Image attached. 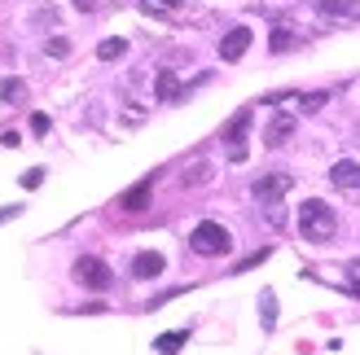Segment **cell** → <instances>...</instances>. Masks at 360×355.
<instances>
[{"instance_id":"obj_1","label":"cell","mask_w":360,"mask_h":355,"mask_svg":"<svg viewBox=\"0 0 360 355\" xmlns=\"http://www.w3.org/2000/svg\"><path fill=\"white\" fill-rule=\"evenodd\" d=\"M299 233L308 237V241H330L338 233V215L330 210V202H321V198H308L299 206Z\"/></svg>"},{"instance_id":"obj_2","label":"cell","mask_w":360,"mask_h":355,"mask_svg":"<svg viewBox=\"0 0 360 355\" xmlns=\"http://www.w3.org/2000/svg\"><path fill=\"white\" fill-rule=\"evenodd\" d=\"M189 246H193V255H207V259H215V255H224L229 246H233V237H229V228L224 224H215V220H202L189 233Z\"/></svg>"},{"instance_id":"obj_3","label":"cell","mask_w":360,"mask_h":355,"mask_svg":"<svg viewBox=\"0 0 360 355\" xmlns=\"http://www.w3.org/2000/svg\"><path fill=\"white\" fill-rule=\"evenodd\" d=\"M75 281L84 290H93V294H105L115 286V276H110V268H105L101 259H93V255H84V259H75Z\"/></svg>"},{"instance_id":"obj_4","label":"cell","mask_w":360,"mask_h":355,"mask_svg":"<svg viewBox=\"0 0 360 355\" xmlns=\"http://www.w3.org/2000/svg\"><path fill=\"white\" fill-rule=\"evenodd\" d=\"M290 136H295V119L290 114H273V119H268V128H264V145L268 149H281Z\"/></svg>"},{"instance_id":"obj_5","label":"cell","mask_w":360,"mask_h":355,"mask_svg":"<svg viewBox=\"0 0 360 355\" xmlns=\"http://www.w3.org/2000/svg\"><path fill=\"white\" fill-rule=\"evenodd\" d=\"M285 189H290V175H285V171H273V175H259V180H255V198H259V202H277Z\"/></svg>"},{"instance_id":"obj_6","label":"cell","mask_w":360,"mask_h":355,"mask_svg":"<svg viewBox=\"0 0 360 355\" xmlns=\"http://www.w3.org/2000/svg\"><path fill=\"white\" fill-rule=\"evenodd\" d=\"M163 268H167V263H163V255H158V250H141V255L132 259V276H136V281L163 276Z\"/></svg>"},{"instance_id":"obj_7","label":"cell","mask_w":360,"mask_h":355,"mask_svg":"<svg viewBox=\"0 0 360 355\" xmlns=\"http://www.w3.org/2000/svg\"><path fill=\"white\" fill-rule=\"evenodd\" d=\"M246 48H250V27H233L224 40H220V58L224 62H238Z\"/></svg>"},{"instance_id":"obj_8","label":"cell","mask_w":360,"mask_h":355,"mask_svg":"<svg viewBox=\"0 0 360 355\" xmlns=\"http://www.w3.org/2000/svg\"><path fill=\"white\" fill-rule=\"evenodd\" d=\"M321 13L338 22H360V0H321Z\"/></svg>"},{"instance_id":"obj_9","label":"cell","mask_w":360,"mask_h":355,"mask_svg":"<svg viewBox=\"0 0 360 355\" xmlns=\"http://www.w3.org/2000/svg\"><path fill=\"white\" fill-rule=\"evenodd\" d=\"M330 180L338 189H360V163H347V158H343V163H334L330 167Z\"/></svg>"},{"instance_id":"obj_10","label":"cell","mask_w":360,"mask_h":355,"mask_svg":"<svg viewBox=\"0 0 360 355\" xmlns=\"http://www.w3.org/2000/svg\"><path fill=\"white\" fill-rule=\"evenodd\" d=\"M119 206H123V210H132V215H136V210H146V206H150V180H141L136 189H128Z\"/></svg>"},{"instance_id":"obj_11","label":"cell","mask_w":360,"mask_h":355,"mask_svg":"<svg viewBox=\"0 0 360 355\" xmlns=\"http://www.w3.org/2000/svg\"><path fill=\"white\" fill-rule=\"evenodd\" d=\"M185 342H189V329H172V333H163V338L154 342V351H158V355H176Z\"/></svg>"},{"instance_id":"obj_12","label":"cell","mask_w":360,"mask_h":355,"mask_svg":"<svg viewBox=\"0 0 360 355\" xmlns=\"http://www.w3.org/2000/svg\"><path fill=\"white\" fill-rule=\"evenodd\" d=\"M154 93H158V101H176V97H180V83H176L172 70H163V75L154 79Z\"/></svg>"},{"instance_id":"obj_13","label":"cell","mask_w":360,"mask_h":355,"mask_svg":"<svg viewBox=\"0 0 360 355\" xmlns=\"http://www.w3.org/2000/svg\"><path fill=\"white\" fill-rule=\"evenodd\" d=\"M0 101H9V105H13V101H27V83L13 79V75L0 79Z\"/></svg>"},{"instance_id":"obj_14","label":"cell","mask_w":360,"mask_h":355,"mask_svg":"<svg viewBox=\"0 0 360 355\" xmlns=\"http://www.w3.org/2000/svg\"><path fill=\"white\" fill-rule=\"evenodd\" d=\"M123 53H128V40H101L97 44V58L101 62H115V58H123Z\"/></svg>"},{"instance_id":"obj_15","label":"cell","mask_w":360,"mask_h":355,"mask_svg":"<svg viewBox=\"0 0 360 355\" xmlns=\"http://www.w3.org/2000/svg\"><path fill=\"white\" fill-rule=\"evenodd\" d=\"M268 48H273V53L295 48V31H290V27H277V31H273V40H268Z\"/></svg>"},{"instance_id":"obj_16","label":"cell","mask_w":360,"mask_h":355,"mask_svg":"<svg viewBox=\"0 0 360 355\" xmlns=\"http://www.w3.org/2000/svg\"><path fill=\"white\" fill-rule=\"evenodd\" d=\"M259 303H264V329L273 333V329H277V298L264 290V298H259Z\"/></svg>"},{"instance_id":"obj_17","label":"cell","mask_w":360,"mask_h":355,"mask_svg":"<svg viewBox=\"0 0 360 355\" xmlns=\"http://www.w3.org/2000/svg\"><path fill=\"white\" fill-rule=\"evenodd\" d=\"M180 180H185V185H207V180H211V167H207V163H193L185 175H180Z\"/></svg>"},{"instance_id":"obj_18","label":"cell","mask_w":360,"mask_h":355,"mask_svg":"<svg viewBox=\"0 0 360 355\" xmlns=\"http://www.w3.org/2000/svg\"><path fill=\"white\" fill-rule=\"evenodd\" d=\"M44 53H49V58H66V53H70V40H62V35H58V40L44 44Z\"/></svg>"},{"instance_id":"obj_19","label":"cell","mask_w":360,"mask_h":355,"mask_svg":"<svg viewBox=\"0 0 360 355\" xmlns=\"http://www.w3.org/2000/svg\"><path fill=\"white\" fill-rule=\"evenodd\" d=\"M326 101H330L326 93H308V97H303V110H308V114H316V110H321Z\"/></svg>"},{"instance_id":"obj_20","label":"cell","mask_w":360,"mask_h":355,"mask_svg":"<svg viewBox=\"0 0 360 355\" xmlns=\"http://www.w3.org/2000/svg\"><path fill=\"white\" fill-rule=\"evenodd\" d=\"M40 185H44V167H31L22 175V189H40Z\"/></svg>"},{"instance_id":"obj_21","label":"cell","mask_w":360,"mask_h":355,"mask_svg":"<svg viewBox=\"0 0 360 355\" xmlns=\"http://www.w3.org/2000/svg\"><path fill=\"white\" fill-rule=\"evenodd\" d=\"M31 132L44 136V132H49V114H31Z\"/></svg>"},{"instance_id":"obj_22","label":"cell","mask_w":360,"mask_h":355,"mask_svg":"<svg viewBox=\"0 0 360 355\" xmlns=\"http://www.w3.org/2000/svg\"><path fill=\"white\" fill-rule=\"evenodd\" d=\"M18 215H22V206H0V224H5V220H18Z\"/></svg>"},{"instance_id":"obj_23","label":"cell","mask_w":360,"mask_h":355,"mask_svg":"<svg viewBox=\"0 0 360 355\" xmlns=\"http://www.w3.org/2000/svg\"><path fill=\"white\" fill-rule=\"evenodd\" d=\"M75 9H79V13H93V9H97V0H75Z\"/></svg>"},{"instance_id":"obj_24","label":"cell","mask_w":360,"mask_h":355,"mask_svg":"<svg viewBox=\"0 0 360 355\" xmlns=\"http://www.w3.org/2000/svg\"><path fill=\"white\" fill-rule=\"evenodd\" d=\"M352 276H360V259H352Z\"/></svg>"},{"instance_id":"obj_25","label":"cell","mask_w":360,"mask_h":355,"mask_svg":"<svg viewBox=\"0 0 360 355\" xmlns=\"http://www.w3.org/2000/svg\"><path fill=\"white\" fill-rule=\"evenodd\" d=\"M158 5H167V9H176V5H180V0H158Z\"/></svg>"},{"instance_id":"obj_26","label":"cell","mask_w":360,"mask_h":355,"mask_svg":"<svg viewBox=\"0 0 360 355\" xmlns=\"http://www.w3.org/2000/svg\"><path fill=\"white\" fill-rule=\"evenodd\" d=\"M356 294H360V286H356Z\"/></svg>"}]
</instances>
